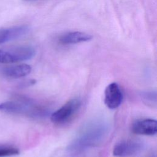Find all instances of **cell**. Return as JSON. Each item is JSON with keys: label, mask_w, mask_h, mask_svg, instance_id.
I'll list each match as a JSON object with an SVG mask.
<instances>
[{"label": "cell", "mask_w": 157, "mask_h": 157, "mask_svg": "<svg viewBox=\"0 0 157 157\" xmlns=\"http://www.w3.org/2000/svg\"><path fill=\"white\" fill-rule=\"evenodd\" d=\"M123 93L121 90L115 82L107 86L104 91V103L110 109H115L121 104Z\"/></svg>", "instance_id": "8992f818"}, {"label": "cell", "mask_w": 157, "mask_h": 157, "mask_svg": "<svg viewBox=\"0 0 157 157\" xmlns=\"http://www.w3.org/2000/svg\"><path fill=\"white\" fill-rule=\"evenodd\" d=\"M25 1H36V0H25Z\"/></svg>", "instance_id": "5bb4252c"}, {"label": "cell", "mask_w": 157, "mask_h": 157, "mask_svg": "<svg viewBox=\"0 0 157 157\" xmlns=\"http://www.w3.org/2000/svg\"><path fill=\"white\" fill-rule=\"evenodd\" d=\"M92 37L91 34L85 32L72 31L62 35L59 40L63 44H75L89 41Z\"/></svg>", "instance_id": "30bf717a"}, {"label": "cell", "mask_w": 157, "mask_h": 157, "mask_svg": "<svg viewBox=\"0 0 157 157\" xmlns=\"http://www.w3.org/2000/svg\"><path fill=\"white\" fill-rule=\"evenodd\" d=\"M142 100L147 104L150 105H156V92L155 91H144L140 94Z\"/></svg>", "instance_id": "7c38bea8"}, {"label": "cell", "mask_w": 157, "mask_h": 157, "mask_svg": "<svg viewBox=\"0 0 157 157\" xmlns=\"http://www.w3.org/2000/svg\"><path fill=\"white\" fill-rule=\"evenodd\" d=\"M36 55V50L29 45H21L0 49V63L9 64L29 60Z\"/></svg>", "instance_id": "7a4b0ae2"}, {"label": "cell", "mask_w": 157, "mask_h": 157, "mask_svg": "<svg viewBox=\"0 0 157 157\" xmlns=\"http://www.w3.org/2000/svg\"><path fill=\"white\" fill-rule=\"evenodd\" d=\"M131 131L138 135L154 136L157 132V121L151 118L139 120L132 124Z\"/></svg>", "instance_id": "52a82bcc"}, {"label": "cell", "mask_w": 157, "mask_h": 157, "mask_svg": "<svg viewBox=\"0 0 157 157\" xmlns=\"http://www.w3.org/2000/svg\"><path fill=\"white\" fill-rule=\"evenodd\" d=\"M0 111L31 118H40L45 116L47 113L45 109L37 105L31 99L25 97L1 103Z\"/></svg>", "instance_id": "6da1fadb"}, {"label": "cell", "mask_w": 157, "mask_h": 157, "mask_svg": "<svg viewBox=\"0 0 157 157\" xmlns=\"http://www.w3.org/2000/svg\"><path fill=\"white\" fill-rule=\"evenodd\" d=\"M31 66L26 64H20L10 66L2 69V74L8 78H19L28 75L31 72Z\"/></svg>", "instance_id": "9c48e42d"}, {"label": "cell", "mask_w": 157, "mask_h": 157, "mask_svg": "<svg viewBox=\"0 0 157 157\" xmlns=\"http://www.w3.org/2000/svg\"><path fill=\"white\" fill-rule=\"evenodd\" d=\"M93 126V124L90 128H86L80 134L78 138L70 146V150L74 152L78 147L83 149L90 145L97 144L104 135V128L102 126Z\"/></svg>", "instance_id": "277c9868"}, {"label": "cell", "mask_w": 157, "mask_h": 157, "mask_svg": "<svg viewBox=\"0 0 157 157\" xmlns=\"http://www.w3.org/2000/svg\"><path fill=\"white\" fill-rule=\"evenodd\" d=\"M80 106L81 101L78 98H73L69 100L51 114V121L58 125L67 123L77 113Z\"/></svg>", "instance_id": "3957f363"}, {"label": "cell", "mask_w": 157, "mask_h": 157, "mask_svg": "<svg viewBox=\"0 0 157 157\" xmlns=\"http://www.w3.org/2000/svg\"><path fill=\"white\" fill-rule=\"evenodd\" d=\"M147 157H156V153L152 152L150 154H149V155Z\"/></svg>", "instance_id": "4fadbf2b"}, {"label": "cell", "mask_w": 157, "mask_h": 157, "mask_svg": "<svg viewBox=\"0 0 157 157\" xmlns=\"http://www.w3.org/2000/svg\"><path fill=\"white\" fill-rule=\"evenodd\" d=\"M144 144L136 139L123 140L115 144L113 148V155L116 157H128L135 155L142 151Z\"/></svg>", "instance_id": "5b68a950"}, {"label": "cell", "mask_w": 157, "mask_h": 157, "mask_svg": "<svg viewBox=\"0 0 157 157\" xmlns=\"http://www.w3.org/2000/svg\"><path fill=\"white\" fill-rule=\"evenodd\" d=\"M18 148L11 145H0V157H9L18 155Z\"/></svg>", "instance_id": "8fae6325"}, {"label": "cell", "mask_w": 157, "mask_h": 157, "mask_svg": "<svg viewBox=\"0 0 157 157\" xmlns=\"http://www.w3.org/2000/svg\"><path fill=\"white\" fill-rule=\"evenodd\" d=\"M29 31L27 25H20L8 28L0 29V44L15 40L26 35Z\"/></svg>", "instance_id": "ba28073f"}]
</instances>
